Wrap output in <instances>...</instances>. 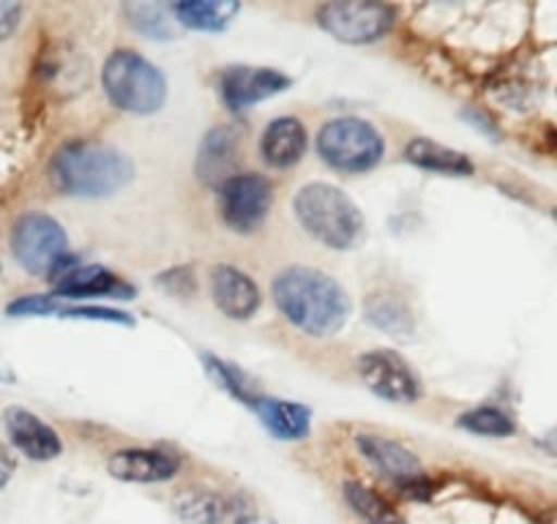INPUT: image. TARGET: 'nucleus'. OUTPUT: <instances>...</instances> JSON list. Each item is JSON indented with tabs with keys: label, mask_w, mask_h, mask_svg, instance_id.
<instances>
[{
	"label": "nucleus",
	"mask_w": 557,
	"mask_h": 524,
	"mask_svg": "<svg viewBox=\"0 0 557 524\" xmlns=\"http://www.w3.org/2000/svg\"><path fill=\"white\" fill-rule=\"evenodd\" d=\"M273 301L298 330L309 336H334L350 317V296L323 271L296 265L273 279Z\"/></svg>",
	"instance_id": "obj_1"
},
{
	"label": "nucleus",
	"mask_w": 557,
	"mask_h": 524,
	"mask_svg": "<svg viewBox=\"0 0 557 524\" xmlns=\"http://www.w3.org/2000/svg\"><path fill=\"white\" fill-rule=\"evenodd\" d=\"M134 164L121 151L101 142H69L52 157L50 180L69 197L99 200L121 191L132 180Z\"/></svg>",
	"instance_id": "obj_2"
},
{
	"label": "nucleus",
	"mask_w": 557,
	"mask_h": 524,
	"mask_svg": "<svg viewBox=\"0 0 557 524\" xmlns=\"http://www.w3.org/2000/svg\"><path fill=\"white\" fill-rule=\"evenodd\" d=\"M293 208L301 227L331 249H352L367 235V222L356 202L331 184L304 186Z\"/></svg>",
	"instance_id": "obj_3"
},
{
	"label": "nucleus",
	"mask_w": 557,
	"mask_h": 524,
	"mask_svg": "<svg viewBox=\"0 0 557 524\" xmlns=\"http://www.w3.org/2000/svg\"><path fill=\"white\" fill-rule=\"evenodd\" d=\"M101 83L112 104L132 115H153L168 99L164 74L148 58L132 50H117L107 58Z\"/></svg>",
	"instance_id": "obj_4"
},
{
	"label": "nucleus",
	"mask_w": 557,
	"mask_h": 524,
	"mask_svg": "<svg viewBox=\"0 0 557 524\" xmlns=\"http://www.w3.org/2000/svg\"><path fill=\"white\" fill-rule=\"evenodd\" d=\"M383 137L363 117H334L318 135V153L339 173H367L383 159Z\"/></svg>",
	"instance_id": "obj_5"
},
{
	"label": "nucleus",
	"mask_w": 557,
	"mask_h": 524,
	"mask_svg": "<svg viewBox=\"0 0 557 524\" xmlns=\"http://www.w3.org/2000/svg\"><path fill=\"white\" fill-rule=\"evenodd\" d=\"M12 251L34 276H55L66 265V229L47 213H28L12 229Z\"/></svg>",
	"instance_id": "obj_6"
},
{
	"label": "nucleus",
	"mask_w": 557,
	"mask_h": 524,
	"mask_svg": "<svg viewBox=\"0 0 557 524\" xmlns=\"http://www.w3.org/2000/svg\"><path fill=\"white\" fill-rule=\"evenodd\" d=\"M271 202V184L257 173H238L219 186V213L235 233H255L262 227Z\"/></svg>",
	"instance_id": "obj_7"
},
{
	"label": "nucleus",
	"mask_w": 557,
	"mask_h": 524,
	"mask_svg": "<svg viewBox=\"0 0 557 524\" xmlns=\"http://www.w3.org/2000/svg\"><path fill=\"white\" fill-rule=\"evenodd\" d=\"M318 23L345 45H369L383 39L394 25V12L380 3H325Z\"/></svg>",
	"instance_id": "obj_8"
},
{
	"label": "nucleus",
	"mask_w": 557,
	"mask_h": 524,
	"mask_svg": "<svg viewBox=\"0 0 557 524\" xmlns=\"http://www.w3.org/2000/svg\"><path fill=\"white\" fill-rule=\"evenodd\" d=\"M356 448L383 478L399 486L405 495L421 497L418 489L426 486V475L416 453L380 435H356Z\"/></svg>",
	"instance_id": "obj_9"
},
{
	"label": "nucleus",
	"mask_w": 557,
	"mask_h": 524,
	"mask_svg": "<svg viewBox=\"0 0 557 524\" xmlns=\"http://www.w3.org/2000/svg\"><path fill=\"white\" fill-rule=\"evenodd\" d=\"M358 372L380 399L388 402H416L421 397V383L401 355L391 350H372L358 358Z\"/></svg>",
	"instance_id": "obj_10"
},
{
	"label": "nucleus",
	"mask_w": 557,
	"mask_h": 524,
	"mask_svg": "<svg viewBox=\"0 0 557 524\" xmlns=\"http://www.w3.org/2000/svg\"><path fill=\"white\" fill-rule=\"evenodd\" d=\"M290 88V77L276 68H257V66H230L219 77V90L230 110L240 112L246 107L265 101L271 96Z\"/></svg>",
	"instance_id": "obj_11"
},
{
	"label": "nucleus",
	"mask_w": 557,
	"mask_h": 524,
	"mask_svg": "<svg viewBox=\"0 0 557 524\" xmlns=\"http://www.w3.org/2000/svg\"><path fill=\"white\" fill-rule=\"evenodd\" d=\"M110 473L126 484H162L178 475L181 459L162 448H126L110 457Z\"/></svg>",
	"instance_id": "obj_12"
},
{
	"label": "nucleus",
	"mask_w": 557,
	"mask_h": 524,
	"mask_svg": "<svg viewBox=\"0 0 557 524\" xmlns=\"http://www.w3.org/2000/svg\"><path fill=\"white\" fill-rule=\"evenodd\" d=\"M7 432L9 440L14 442L23 457L34 459V462H50V459L61 457L63 442L58 432L50 424L34 415L25 408H9L7 410Z\"/></svg>",
	"instance_id": "obj_13"
},
{
	"label": "nucleus",
	"mask_w": 557,
	"mask_h": 524,
	"mask_svg": "<svg viewBox=\"0 0 557 524\" xmlns=\"http://www.w3.org/2000/svg\"><path fill=\"white\" fill-rule=\"evenodd\" d=\"M58 296L66 298H132L134 290L101 265H63L55 274Z\"/></svg>",
	"instance_id": "obj_14"
},
{
	"label": "nucleus",
	"mask_w": 557,
	"mask_h": 524,
	"mask_svg": "<svg viewBox=\"0 0 557 524\" xmlns=\"http://www.w3.org/2000/svg\"><path fill=\"white\" fill-rule=\"evenodd\" d=\"M211 296L219 312L233 320H249L260 309V290L240 269L216 265L211 271Z\"/></svg>",
	"instance_id": "obj_15"
},
{
	"label": "nucleus",
	"mask_w": 557,
	"mask_h": 524,
	"mask_svg": "<svg viewBox=\"0 0 557 524\" xmlns=\"http://www.w3.org/2000/svg\"><path fill=\"white\" fill-rule=\"evenodd\" d=\"M260 153L268 167H296L307 153V128L298 117H276L265 126L260 140Z\"/></svg>",
	"instance_id": "obj_16"
},
{
	"label": "nucleus",
	"mask_w": 557,
	"mask_h": 524,
	"mask_svg": "<svg viewBox=\"0 0 557 524\" xmlns=\"http://www.w3.org/2000/svg\"><path fill=\"white\" fill-rule=\"evenodd\" d=\"M235 159H238V135L227 126L211 128L197 153V175L202 184L222 186L235 175Z\"/></svg>",
	"instance_id": "obj_17"
},
{
	"label": "nucleus",
	"mask_w": 557,
	"mask_h": 524,
	"mask_svg": "<svg viewBox=\"0 0 557 524\" xmlns=\"http://www.w3.org/2000/svg\"><path fill=\"white\" fill-rule=\"evenodd\" d=\"M251 410L257 413V419L262 421L268 432L278 440H304L309 435V426H312V413L309 408L296 402H285V399H271V397H257Z\"/></svg>",
	"instance_id": "obj_18"
},
{
	"label": "nucleus",
	"mask_w": 557,
	"mask_h": 524,
	"mask_svg": "<svg viewBox=\"0 0 557 524\" xmlns=\"http://www.w3.org/2000/svg\"><path fill=\"white\" fill-rule=\"evenodd\" d=\"M405 159L410 164H416L418 170H426V173L437 175H473V162H470L465 153L454 151V148L441 146V142L432 140H410L405 146Z\"/></svg>",
	"instance_id": "obj_19"
},
{
	"label": "nucleus",
	"mask_w": 557,
	"mask_h": 524,
	"mask_svg": "<svg viewBox=\"0 0 557 524\" xmlns=\"http://www.w3.org/2000/svg\"><path fill=\"white\" fill-rule=\"evenodd\" d=\"M170 12L191 30H224L240 12V7L230 0H186V3H175Z\"/></svg>",
	"instance_id": "obj_20"
},
{
	"label": "nucleus",
	"mask_w": 557,
	"mask_h": 524,
	"mask_svg": "<svg viewBox=\"0 0 557 524\" xmlns=\"http://www.w3.org/2000/svg\"><path fill=\"white\" fill-rule=\"evenodd\" d=\"M173 506L186 524H219L224 519L222 497L208 489H197V486L181 489Z\"/></svg>",
	"instance_id": "obj_21"
},
{
	"label": "nucleus",
	"mask_w": 557,
	"mask_h": 524,
	"mask_svg": "<svg viewBox=\"0 0 557 524\" xmlns=\"http://www.w3.org/2000/svg\"><path fill=\"white\" fill-rule=\"evenodd\" d=\"M367 314L380 330L394 336H407L412 330V314L405 301L388 296V292H374L367 303Z\"/></svg>",
	"instance_id": "obj_22"
},
{
	"label": "nucleus",
	"mask_w": 557,
	"mask_h": 524,
	"mask_svg": "<svg viewBox=\"0 0 557 524\" xmlns=\"http://www.w3.org/2000/svg\"><path fill=\"white\" fill-rule=\"evenodd\" d=\"M345 497L352 506V511H356L367 524H401L399 511H396L391 502H385L377 491L358 484V481L345 484Z\"/></svg>",
	"instance_id": "obj_23"
},
{
	"label": "nucleus",
	"mask_w": 557,
	"mask_h": 524,
	"mask_svg": "<svg viewBox=\"0 0 557 524\" xmlns=\"http://www.w3.org/2000/svg\"><path fill=\"white\" fill-rule=\"evenodd\" d=\"M123 14L128 17L134 30H139L148 39H173L175 30L173 23H170V14L164 7H157V3H132V7L123 9Z\"/></svg>",
	"instance_id": "obj_24"
},
{
	"label": "nucleus",
	"mask_w": 557,
	"mask_h": 524,
	"mask_svg": "<svg viewBox=\"0 0 557 524\" xmlns=\"http://www.w3.org/2000/svg\"><path fill=\"white\" fill-rule=\"evenodd\" d=\"M459 426L473 432V435L484 437H511L513 432H517V424H513L511 415L500 408H490V404L465 413L462 419H459Z\"/></svg>",
	"instance_id": "obj_25"
},
{
	"label": "nucleus",
	"mask_w": 557,
	"mask_h": 524,
	"mask_svg": "<svg viewBox=\"0 0 557 524\" xmlns=\"http://www.w3.org/2000/svg\"><path fill=\"white\" fill-rule=\"evenodd\" d=\"M208 369H211V377L219 379V385L227 390L230 397L240 399V402L246 404H255V399L260 397V394L249 385V379H246L238 369L230 366V363L216 361V358H208Z\"/></svg>",
	"instance_id": "obj_26"
},
{
	"label": "nucleus",
	"mask_w": 557,
	"mask_h": 524,
	"mask_svg": "<svg viewBox=\"0 0 557 524\" xmlns=\"http://www.w3.org/2000/svg\"><path fill=\"white\" fill-rule=\"evenodd\" d=\"M63 317H77V320H101V323H121V325H134V320L128 314L115 312V309L107 307H72L63 309Z\"/></svg>",
	"instance_id": "obj_27"
},
{
	"label": "nucleus",
	"mask_w": 557,
	"mask_h": 524,
	"mask_svg": "<svg viewBox=\"0 0 557 524\" xmlns=\"http://www.w3.org/2000/svg\"><path fill=\"white\" fill-rule=\"evenodd\" d=\"M12 314H50V312H61L58 309V301H52V298H23V301H14L12 309H9Z\"/></svg>",
	"instance_id": "obj_28"
},
{
	"label": "nucleus",
	"mask_w": 557,
	"mask_h": 524,
	"mask_svg": "<svg viewBox=\"0 0 557 524\" xmlns=\"http://www.w3.org/2000/svg\"><path fill=\"white\" fill-rule=\"evenodd\" d=\"M20 12H23V9H20L17 3H0V39L17 28Z\"/></svg>",
	"instance_id": "obj_29"
},
{
	"label": "nucleus",
	"mask_w": 557,
	"mask_h": 524,
	"mask_svg": "<svg viewBox=\"0 0 557 524\" xmlns=\"http://www.w3.org/2000/svg\"><path fill=\"white\" fill-rule=\"evenodd\" d=\"M12 473H14V462H12V459H9V453L3 451V448H0V489H3V486L9 484Z\"/></svg>",
	"instance_id": "obj_30"
},
{
	"label": "nucleus",
	"mask_w": 557,
	"mask_h": 524,
	"mask_svg": "<svg viewBox=\"0 0 557 524\" xmlns=\"http://www.w3.org/2000/svg\"><path fill=\"white\" fill-rule=\"evenodd\" d=\"M244 524H265V522H244Z\"/></svg>",
	"instance_id": "obj_31"
},
{
	"label": "nucleus",
	"mask_w": 557,
	"mask_h": 524,
	"mask_svg": "<svg viewBox=\"0 0 557 524\" xmlns=\"http://www.w3.org/2000/svg\"><path fill=\"white\" fill-rule=\"evenodd\" d=\"M555 219H557V211H555Z\"/></svg>",
	"instance_id": "obj_32"
}]
</instances>
